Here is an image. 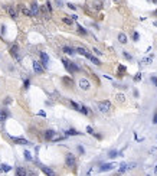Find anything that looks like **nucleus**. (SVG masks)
Segmentation results:
<instances>
[{
	"label": "nucleus",
	"instance_id": "nucleus-41",
	"mask_svg": "<svg viewBox=\"0 0 157 176\" xmlns=\"http://www.w3.org/2000/svg\"><path fill=\"white\" fill-rule=\"evenodd\" d=\"M46 7H48V10H49V12H52V6H50V3H49V2L46 3Z\"/></svg>",
	"mask_w": 157,
	"mask_h": 176
},
{
	"label": "nucleus",
	"instance_id": "nucleus-37",
	"mask_svg": "<svg viewBox=\"0 0 157 176\" xmlns=\"http://www.w3.org/2000/svg\"><path fill=\"white\" fill-rule=\"evenodd\" d=\"M153 123H154V124H157V110H156V113H154V117H153Z\"/></svg>",
	"mask_w": 157,
	"mask_h": 176
},
{
	"label": "nucleus",
	"instance_id": "nucleus-12",
	"mask_svg": "<svg viewBox=\"0 0 157 176\" xmlns=\"http://www.w3.org/2000/svg\"><path fill=\"white\" fill-rule=\"evenodd\" d=\"M10 54H12L14 58H17V59H19V54H17V46H16V45H13V46L10 48Z\"/></svg>",
	"mask_w": 157,
	"mask_h": 176
},
{
	"label": "nucleus",
	"instance_id": "nucleus-49",
	"mask_svg": "<svg viewBox=\"0 0 157 176\" xmlns=\"http://www.w3.org/2000/svg\"><path fill=\"white\" fill-rule=\"evenodd\" d=\"M154 14H156V16H157V9H156V12H154Z\"/></svg>",
	"mask_w": 157,
	"mask_h": 176
},
{
	"label": "nucleus",
	"instance_id": "nucleus-16",
	"mask_svg": "<svg viewBox=\"0 0 157 176\" xmlns=\"http://www.w3.org/2000/svg\"><path fill=\"white\" fill-rule=\"evenodd\" d=\"M13 142H16L17 144H27V140H25V139H16V137H13Z\"/></svg>",
	"mask_w": 157,
	"mask_h": 176
},
{
	"label": "nucleus",
	"instance_id": "nucleus-44",
	"mask_svg": "<svg viewBox=\"0 0 157 176\" xmlns=\"http://www.w3.org/2000/svg\"><path fill=\"white\" fill-rule=\"evenodd\" d=\"M68 7H69V9H72V10H75V6L71 5V3H68Z\"/></svg>",
	"mask_w": 157,
	"mask_h": 176
},
{
	"label": "nucleus",
	"instance_id": "nucleus-32",
	"mask_svg": "<svg viewBox=\"0 0 157 176\" xmlns=\"http://www.w3.org/2000/svg\"><path fill=\"white\" fill-rule=\"evenodd\" d=\"M23 154H25V159H26V160H32V156H30L29 152H25Z\"/></svg>",
	"mask_w": 157,
	"mask_h": 176
},
{
	"label": "nucleus",
	"instance_id": "nucleus-10",
	"mask_svg": "<svg viewBox=\"0 0 157 176\" xmlns=\"http://www.w3.org/2000/svg\"><path fill=\"white\" fill-rule=\"evenodd\" d=\"M118 41H120V43L126 45L127 43V36H126L124 33H118Z\"/></svg>",
	"mask_w": 157,
	"mask_h": 176
},
{
	"label": "nucleus",
	"instance_id": "nucleus-34",
	"mask_svg": "<svg viewBox=\"0 0 157 176\" xmlns=\"http://www.w3.org/2000/svg\"><path fill=\"white\" fill-rule=\"evenodd\" d=\"M46 9H48V7H42V13H43V16H45V17H49V16H48V12H46Z\"/></svg>",
	"mask_w": 157,
	"mask_h": 176
},
{
	"label": "nucleus",
	"instance_id": "nucleus-20",
	"mask_svg": "<svg viewBox=\"0 0 157 176\" xmlns=\"http://www.w3.org/2000/svg\"><path fill=\"white\" fill-rule=\"evenodd\" d=\"M118 154H120V153H118V152H117V150H111V152H110V153H108V156H110V157H111V159H115V157H117V156H118Z\"/></svg>",
	"mask_w": 157,
	"mask_h": 176
},
{
	"label": "nucleus",
	"instance_id": "nucleus-47",
	"mask_svg": "<svg viewBox=\"0 0 157 176\" xmlns=\"http://www.w3.org/2000/svg\"><path fill=\"white\" fill-rule=\"evenodd\" d=\"M39 116H42V117H45L46 114H45V111H39Z\"/></svg>",
	"mask_w": 157,
	"mask_h": 176
},
{
	"label": "nucleus",
	"instance_id": "nucleus-43",
	"mask_svg": "<svg viewBox=\"0 0 157 176\" xmlns=\"http://www.w3.org/2000/svg\"><path fill=\"white\" fill-rule=\"evenodd\" d=\"M0 33L4 35V26H0Z\"/></svg>",
	"mask_w": 157,
	"mask_h": 176
},
{
	"label": "nucleus",
	"instance_id": "nucleus-9",
	"mask_svg": "<svg viewBox=\"0 0 157 176\" xmlns=\"http://www.w3.org/2000/svg\"><path fill=\"white\" fill-rule=\"evenodd\" d=\"M9 116V111L7 110H0V121H4Z\"/></svg>",
	"mask_w": 157,
	"mask_h": 176
},
{
	"label": "nucleus",
	"instance_id": "nucleus-17",
	"mask_svg": "<svg viewBox=\"0 0 157 176\" xmlns=\"http://www.w3.org/2000/svg\"><path fill=\"white\" fill-rule=\"evenodd\" d=\"M6 9H7V13H9V14H10L12 17H16V10H14V9H13L12 6H7Z\"/></svg>",
	"mask_w": 157,
	"mask_h": 176
},
{
	"label": "nucleus",
	"instance_id": "nucleus-35",
	"mask_svg": "<svg viewBox=\"0 0 157 176\" xmlns=\"http://www.w3.org/2000/svg\"><path fill=\"white\" fill-rule=\"evenodd\" d=\"M138 38H140V36H138V33L134 32V33H133V39H134V41H138Z\"/></svg>",
	"mask_w": 157,
	"mask_h": 176
},
{
	"label": "nucleus",
	"instance_id": "nucleus-8",
	"mask_svg": "<svg viewBox=\"0 0 157 176\" xmlns=\"http://www.w3.org/2000/svg\"><path fill=\"white\" fill-rule=\"evenodd\" d=\"M76 52H78L79 55H84V56H86L88 59L91 58V54H88V52H86V51H85L84 48H78V49H76Z\"/></svg>",
	"mask_w": 157,
	"mask_h": 176
},
{
	"label": "nucleus",
	"instance_id": "nucleus-30",
	"mask_svg": "<svg viewBox=\"0 0 157 176\" xmlns=\"http://www.w3.org/2000/svg\"><path fill=\"white\" fill-rule=\"evenodd\" d=\"M90 59H91V61H92V62L95 64V65H101V62H99V59H97V58H94L92 55H91V58H90Z\"/></svg>",
	"mask_w": 157,
	"mask_h": 176
},
{
	"label": "nucleus",
	"instance_id": "nucleus-42",
	"mask_svg": "<svg viewBox=\"0 0 157 176\" xmlns=\"http://www.w3.org/2000/svg\"><path fill=\"white\" fill-rule=\"evenodd\" d=\"M23 85H25V88H29V79H26V81H25V84H23Z\"/></svg>",
	"mask_w": 157,
	"mask_h": 176
},
{
	"label": "nucleus",
	"instance_id": "nucleus-13",
	"mask_svg": "<svg viewBox=\"0 0 157 176\" xmlns=\"http://www.w3.org/2000/svg\"><path fill=\"white\" fill-rule=\"evenodd\" d=\"M63 52H65V54H68V55H74L75 54V49L69 48V46H63Z\"/></svg>",
	"mask_w": 157,
	"mask_h": 176
},
{
	"label": "nucleus",
	"instance_id": "nucleus-11",
	"mask_svg": "<svg viewBox=\"0 0 157 176\" xmlns=\"http://www.w3.org/2000/svg\"><path fill=\"white\" fill-rule=\"evenodd\" d=\"M45 137L48 139V140H52L55 137V131L54 130H46V133H45Z\"/></svg>",
	"mask_w": 157,
	"mask_h": 176
},
{
	"label": "nucleus",
	"instance_id": "nucleus-21",
	"mask_svg": "<svg viewBox=\"0 0 157 176\" xmlns=\"http://www.w3.org/2000/svg\"><path fill=\"white\" fill-rule=\"evenodd\" d=\"M63 23H66V25H69V26H72L74 25V19H68V17H63Z\"/></svg>",
	"mask_w": 157,
	"mask_h": 176
},
{
	"label": "nucleus",
	"instance_id": "nucleus-19",
	"mask_svg": "<svg viewBox=\"0 0 157 176\" xmlns=\"http://www.w3.org/2000/svg\"><path fill=\"white\" fill-rule=\"evenodd\" d=\"M22 13H23L25 16H32V10H29V9L23 7V6H22Z\"/></svg>",
	"mask_w": 157,
	"mask_h": 176
},
{
	"label": "nucleus",
	"instance_id": "nucleus-23",
	"mask_svg": "<svg viewBox=\"0 0 157 176\" xmlns=\"http://www.w3.org/2000/svg\"><path fill=\"white\" fill-rule=\"evenodd\" d=\"M151 62H153V56H148V58H144L143 59V64L144 65H150Z\"/></svg>",
	"mask_w": 157,
	"mask_h": 176
},
{
	"label": "nucleus",
	"instance_id": "nucleus-26",
	"mask_svg": "<svg viewBox=\"0 0 157 176\" xmlns=\"http://www.w3.org/2000/svg\"><path fill=\"white\" fill-rule=\"evenodd\" d=\"M0 170H4V172H9V170H12V167H10V166H7V165H2V166H0Z\"/></svg>",
	"mask_w": 157,
	"mask_h": 176
},
{
	"label": "nucleus",
	"instance_id": "nucleus-27",
	"mask_svg": "<svg viewBox=\"0 0 157 176\" xmlns=\"http://www.w3.org/2000/svg\"><path fill=\"white\" fill-rule=\"evenodd\" d=\"M117 100H118L120 102H124V101H126V98H124V94H117Z\"/></svg>",
	"mask_w": 157,
	"mask_h": 176
},
{
	"label": "nucleus",
	"instance_id": "nucleus-36",
	"mask_svg": "<svg viewBox=\"0 0 157 176\" xmlns=\"http://www.w3.org/2000/svg\"><path fill=\"white\" fill-rule=\"evenodd\" d=\"M86 131H88L90 134H94V130H92V127H91V126H88V127H86Z\"/></svg>",
	"mask_w": 157,
	"mask_h": 176
},
{
	"label": "nucleus",
	"instance_id": "nucleus-46",
	"mask_svg": "<svg viewBox=\"0 0 157 176\" xmlns=\"http://www.w3.org/2000/svg\"><path fill=\"white\" fill-rule=\"evenodd\" d=\"M151 81H153L154 84H157V77H153V78H151Z\"/></svg>",
	"mask_w": 157,
	"mask_h": 176
},
{
	"label": "nucleus",
	"instance_id": "nucleus-15",
	"mask_svg": "<svg viewBox=\"0 0 157 176\" xmlns=\"http://www.w3.org/2000/svg\"><path fill=\"white\" fill-rule=\"evenodd\" d=\"M42 170H43V173H46V175H50V176H54V175H55V172L52 170V169H49V167H45V166H42Z\"/></svg>",
	"mask_w": 157,
	"mask_h": 176
},
{
	"label": "nucleus",
	"instance_id": "nucleus-50",
	"mask_svg": "<svg viewBox=\"0 0 157 176\" xmlns=\"http://www.w3.org/2000/svg\"><path fill=\"white\" fill-rule=\"evenodd\" d=\"M156 173H157V166H156Z\"/></svg>",
	"mask_w": 157,
	"mask_h": 176
},
{
	"label": "nucleus",
	"instance_id": "nucleus-38",
	"mask_svg": "<svg viewBox=\"0 0 157 176\" xmlns=\"http://www.w3.org/2000/svg\"><path fill=\"white\" fill-rule=\"evenodd\" d=\"M78 152H79L81 154H84V153H85V150H84V147H82V146H78Z\"/></svg>",
	"mask_w": 157,
	"mask_h": 176
},
{
	"label": "nucleus",
	"instance_id": "nucleus-18",
	"mask_svg": "<svg viewBox=\"0 0 157 176\" xmlns=\"http://www.w3.org/2000/svg\"><path fill=\"white\" fill-rule=\"evenodd\" d=\"M66 134H68V136H78V134H81V133L76 131L75 129H69V130L66 131Z\"/></svg>",
	"mask_w": 157,
	"mask_h": 176
},
{
	"label": "nucleus",
	"instance_id": "nucleus-31",
	"mask_svg": "<svg viewBox=\"0 0 157 176\" xmlns=\"http://www.w3.org/2000/svg\"><path fill=\"white\" fill-rule=\"evenodd\" d=\"M78 32H79V33H82V35H86V30H85L82 26H79V25H78Z\"/></svg>",
	"mask_w": 157,
	"mask_h": 176
},
{
	"label": "nucleus",
	"instance_id": "nucleus-14",
	"mask_svg": "<svg viewBox=\"0 0 157 176\" xmlns=\"http://www.w3.org/2000/svg\"><path fill=\"white\" fill-rule=\"evenodd\" d=\"M16 173L19 175V176H26V175H27V172H26L23 167H17V169H16Z\"/></svg>",
	"mask_w": 157,
	"mask_h": 176
},
{
	"label": "nucleus",
	"instance_id": "nucleus-48",
	"mask_svg": "<svg viewBox=\"0 0 157 176\" xmlns=\"http://www.w3.org/2000/svg\"><path fill=\"white\" fill-rule=\"evenodd\" d=\"M56 3H58V6H59V7L62 6V2H61V0H56Z\"/></svg>",
	"mask_w": 157,
	"mask_h": 176
},
{
	"label": "nucleus",
	"instance_id": "nucleus-4",
	"mask_svg": "<svg viewBox=\"0 0 157 176\" xmlns=\"http://www.w3.org/2000/svg\"><path fill=\"white\" fill-rule=\"evenodd\" d=\"M30 10H32V16H38L39 14V6H38L36 2H33L30 5Z\"/></svg>",
	"mask_w": 157,
	"mask_h": 176
},
{
	"label": "nucleus",
	"instance_id": "nucleus-33",
	"mask_svg": "<svg viewBox=\"0 0 157 176\" xmlns=\"http://www.w3.org/2000/svg\"><path fill=\"white\" fill-rule=\"evenodd\" d=\"M124 58H126V59H128V61H131V59H133V56L128 54V52H124Z\"/></svg>",
	"mask_w": 157,
	"mask_h": 176
},
{
	"label": "nucleus",
	"instance_id": "nucleus-51",
	"mask_svg": "<svg viewBox=\"0 0 157 176\" xmlns=\"http://www.w3.org/2000/svg\"><path fill=\"white\" fill-rule=\"evenodd\" d=\"M114 2H118V0H114Z\"/></svg>",
	"mask_w": 157,
	"mask_h": 176
},
{
	"label": "nucleus",
	"instance_id": "nucleus-29",
	"mask_svg": "<svg viewBox=\"0 0 157 176\" xmlns=\"http://www.w3.org/2000/svg\"><path fill=\"white\" fill-rule=\"evenodd\" d=\"M79 111H81V113H84V114H90V111H88V108H86V107H84V105H81V108H79Z\"/></svg>",
	"mask_w": 157,
	"mask_h": 176
},
{
	"label": "nucleus",
	"instance_id": "nucleus-22",
	"mask_svg": "<svg viewBox=\"0 0 157 176\" xmlns=\"http://www.w3.org/2000/svg\"><path fill=\"white\" fill-rule=\"evenodd\" d=\"M123 72H126V66L120 65V66H118V75H120V77H123V75H124Z\"/></svg>",
	"mask_w": 157,
	"mask_h": 176
},
{
	"label": "nucleus",
	"instance_id": "nucleus-28",
	"mask_svg": "<svg viewBox=\"0 0 157 176\" xmlns=\"http://www.w3.org/2000/svg\"><path fill=\"white\" fill-rule=\"evenodd\" d=\"M71 105H72V107H74L75 110H78V111H79V108H81V105H79V104H76L75 101H71Z\"/></svg>",
	"mask_w": 157,
	"mask_h": 176
},
{
	"label": "nucleus",
	"instance_id": "nucleus-24",
	"mask_svg": "<svg viewBox=\"0 0 157 176\" xmlns=\"http://www.w3.org/2000/svg\"><path fill=\"white\" fill-rule=\"evenodd\" d=\"M62 81H63L65 84H68V85H72V84H74V81H72L71 78H68V77H65V78H62Z\"/></svg>",
	"mask_w": 157,
	"mask_h": 176
},
{
	"label": "nucleus",
	"instance_id": "nucleus-5",
	"mask_svg": "<svg viewBox=\"0 0 157 176\" xmlns=\"http://www.w3.org/2000/svg\"><path fill=\"white\" fill-rule=\"evenodd\" d=\"M33 69H35L38 74H42V72H43V65L39 64L38 61H35V62H33Z\"/></svg>",
	"mask_w": 157,
	"mask_h": 176
},
{
	"label": "nucleus",
	"instance_id": "nucleus-39",
	"mask_svg": "<svg viewBox=\"0 0 157 176\" xmlns=\"http://www.w3.org/2000/svg\"><path fill=\"white\" fill-rule=\"evenodd\" d=\"M92 51H94V52H95V54H97V55H102V52H101V51H99V49H97V48H94V49H92Z\"/></svg>",
	"mask_w": 157,
	"mask_h": 176
},
{
	"label": "nucleus",
	"instance_id": "nucleus-2",
	"mask_svg": "<svg viewBox=\"0 0 157 176\" xmlns=\"http://www.w3.org/2000/svg\"><path fill=\"white\" fill-rule=\"evenodd\" d=\"M65 162H66V166H68V167H75V165H76L75 157H74V154H71V153H68V154H66Z\"/></svg>",
	"mask_w": 157,
	"mask_h": 176
},
{
	"label": "nucleus",
	"instance_id": "nucleus-40",
	"mask_svg": "<svg viewBox=\"0 0 157 176\" xmlns=\"http://www.w3.org/2000/svg\"><path fill=\"white\" fill-rule=\"evenodd\" d=\"M141 79V74H137L135 77H134V81H140Z\"/></svg>",
	"mask_w": 157,
	"mask_h": 176
},
{
	"label": "nucleus",
	"instance_id": "nucleus-1",
	"mask_svg": "<svg viewBox=\"0 0 157 176\" xmlns=\"http://www.w3.org/2000/svg\"><path fill=\"white\" fill-rule=\"evenodd\" d=\"M110 108H111V102H110L108 100H105V101H99V102H98V110H99L101 113H108Z\"/></svg>",
	"mask_w": 157,
	"mask_h": 176
},
{
	"label": "nucleus",
	"instance_id": "nucleus-45",
	"mask_svg": "<svg viewBox=\"0 0 157 176\" xmlns=\"http://www.w3.org/2000/svg\"><path fill=\"white\" fill-rule=\"evenodd\" d=\"M4 102H6V104H10V102H12V98H6V101H4Z\"/></svg>",
	"mask_w": 157,
	"mask_h": 176
},
{
	"label": "nucleus",
	"instance_id": "nucleus-6",
	"mask_svg": "<svg viewBox=\"0 0 157 176\" xmlns=\"http://www.w3.org/2000/svg\"><path fill=\"white\" fill-rule=\"evenodd\" d=\"M40 64L43 65V68H46L48 66V62H49V58H48V55L45 54V52H40Z\"/></svg>",
	"mask_w": 157,
	"mask_h": 176
},
{
	"label": "nucleus",
	"instance_id": "nucleus-7",
	"mask_svg": "<svg viewBox=\"0 0 157 176\" xmlns=\"http://www.w3.org/2000/svg\"><path fill=\"white\" fill-rule=\"evenodd\" d=\"M114 166H115L114 163H104V165H101L99 169H101L102 172H105V170H111V169H114Z\"/></svg>",
	"mask_w": 157,
	"mask_h": 176
},
{
	"label": "nucleus",
	"instance_id": "nucleus-25",
	"mask_svg": "<svg viewBox=\"0 0 157 176\" xmlns=\"http://www.w3.org/2000/svg\"><path fill=\"white\" fill-rule=\"evenodd\" d=\"M127 169H128V165L123 163V165H121V167H120V173H124V172H126Z\"/></svg>",
	"mask_w": 157,
	"mask_h": 176
},
{
	"label": "nucleus",
	"instance_id": "nucleus-3",
	"mask_svg": "<svg viewBox=\"0 0 157 176\" xmlns=\"http://www.w3.org/2000/svg\"><path fill=\"white\" fill-rule=\"evenodd\" d=\"M78 84H79V88H81V90H84V91H88L90 88H91V82L88 79H85V78H81Z\"/></svg>",
	"mask_w": 157,
	"mask_h": 176
}]
</instances>
